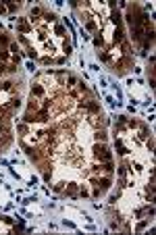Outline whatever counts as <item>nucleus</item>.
Here are the masks:
<instances>
[{"instance_id":"nucleus-1","label":"nucleus","mask_w":156,"mask_h":235,"mask_svg":"<svg viewBox=\"0 0 156 235\" xmlns=\"http://www.w3.org/2000/svg\"><path fill=\"white\" fill-rule=\"evenodd\" d=\"M92 152H94V158L100 160V162H106V160L112 158V154H110V150L106 148V144H104V142H96L94 148H92Z\"/></svg>"},{"instance_id":"nucleus-2","label":"nucleus","mask_w":156,"mask_h":235,"mask_svg":"<svg viewBox=\"0 0 156 235\" xmlns=\"http://www.w3.org/2000/svg\"><path fill=\"white\" fill-rule=\"evenodd\" d=\"M148 138H150V129L144 123H140L137 125V139H140V142H146Z\"/></svg>"},{"instance_id":"nucleus-3","label":"nucleus","mask_w":156,"mask_h":235,"mask_svg":"<svg viewBox=\"0 0 156 235\" xmlns=\"http://www.w3.org/2000/svg\"><path fill=\"white\" fill-rule=\"evenodd\" d=\"M31 96L34 98H46V90H44L42 83H34L31 85Z\"/></svg>"},{"instance_id":"nucleus-4","label":"nucleus","mask_w":156,"mask_h":235,"mask_svg":"<svg viewBox=\"0 0 156 235\" xmlns=\"http://www.w3.org/2000/svg\"><path fill=\"white\" fill-rule=\"evenodd\" d=\"M152 215H154V206H144L142 210H137L135 212L137 219H142V216H152Z\"/></svg>"},{"instance_id":"nucleus-5","label":"nucleus","mask_w":156,"mask_h":235,"mask_svg":"<svg viewBox=\"0 0 156 235\" xmlns=\"http://www.w3.org/2000/svg\"><path fill=\"white\" fill-rule=\"evenodd\" d=\"M7 46H11V38H8V34H0V50H4Z\"/></svg>"},{"instance_id":"nucleus-6","label":"nucleus","mask_w":156,"mask_h":235,"mask_svg":"<svg viewBox=\"0 0 156 235\" xmlns=\"http://www.w3.org/2000/svg\"><path fill=\"white\" fill-rule=\"evenodd\" d=\"M17 29H19V31H23V34H27V31H31V25L27 23V19H21L19 25H17Z\"/></svg>"},{"instance_id":"nucleus-7","label":"nucleus","mask_w":156,"mask_h":235,"mask_svg":"<svg viewBox=\"0 0 156 235\" xmlns=\"http://www.w3.org/2000/svg\"><path fill=\"white\" fill-rule=\"evenodd\" d=\"M94 138H96V142H106V131L104 129H96Z\"/></svg>"},{"instance_id":"nucleus-8","label":"nucleus","mask_w":156,"mask_h":235,"mask_svg":"<svg viewBox=\"0 0 156 235\" xmlns=\"http://www.w3.org/2000/svg\"><path fill=\"white\" fill-rule=\"evenodd\" d=\"M94 44L98 46V48H104V38L100 35V31H98V34L94 35Z\"/></svg>"},{"instance_id":"nucleus-9","label":"nucleus","mask_w":156,"mask_h":235,"mask_svg":"<svg viewBox=\"0 0 156 235\" xmlns=\"http://www.w3.org/2000/svg\"><path fill=\"white\" fill-rule=\"evenodd\" d=\"M85 29H89V31H96V29H98V23H96L94 19L85 21Z\"/></svg>"},{"instance_id":"nucleus-10","label":"nucleus","mask_w":156,"mask_h":235,"mask_svg":"<svg viewBox=\"0 0 156 235\" xmlns=\"http://www.w3.org/2000/svg\"><path fill=\"white\" fill-rule=\"evenodd\" d=\"M40 15H44V13H42V8H38V7L31 8V13H29V21H34L35 17H40Z\"/></svg>"},{"instance_id":"nucleus-11","label":"nucleus","mask_w":156,"mask_h":235,"mask_svg":"<svg viewBox=\"0 0 156 235\" xmlns=\"http://www.w3.org/2000/svg\"><path fill=\"white\" fill-rule=\"evenodd\" d=\"M42 17H44V21H46V23H54V21H56V15L54 13H44Z\"/></svg>"},{"instance_id":"nucleus-12","label":"nucleus","mask_w":156,"mask_h":235,"mask_svg":"<svg viewBox=\"0 0 156 235\" xmlns=\"http://www.w3.org/2000/svg\"><path fill=\"white\" fill-rule=\"evenodd\" d=\"M19 2H7V11H11V13H15V11H19Z\"/></svg>"},{"instance_id":"nucleus-13","label":"nucleus","mask_w":156,"mask_h":235,"mask_svg":"<svg viewBox=\"0 0 156 235\" xmlns=\"http://www.w3.org/2000/svg\"><path fill=\"white\" fill-rule=\"evenodd\" d=\"M75 189H77V183H67V196H75Z\"/></svg>"},{"instance_id":"nucleus-14","label":"nucleus","mask_w":156,"mask_h":235,"mask_svg":"<svg viewBox=\"0 0 156 235\" xmlns=\"http://www.w3.org/2000/svg\"><path fill=\"white\" fill-rule=\"evenodd\" d=\"M8 50H11V54H13V56H19V46H17L15 42H11V46H8Z\"/></svg>"},{"instance_id":"nucleus-15","label":"nucleus","mask_w":156,"mask_h":235,"mask_svg":"<svg viewBox=\"0 0 156 235\" xmlns=\"http://www.w3.org/2000/svg\"><path fill=\"white\" fill-rule=\"evenodd\" d=\"M62 52H65V56L71 54V44L69 42H62Z\"/></svg>"},{"instance_id":"nucleus-16","label":"nucleus","mask_w":156,"mask_h":235,"mask_svg":"<svg viewBox=\"0 0 156 235\" xmlns=\"http://www.w3.org/2000/svg\"><path fill=\"white\" fill-rule=\"evenodd\" d=\"M67 83L69 85H75V83H77V77L75 75H67Z\"/></svg>"},{"instance_id":"nucleus-17","label":"nucleus","mask_w":156,"mask_h":235,"mask_svg":"<svg viewBox=\"0 0 156 235\" xmlns=\"http://www.w3.org/2000/svg\"><path fill=\"white\" fill-rule=\"evenodd\" d=\"M56 34H58V35H62V34H65V27H61V25H56Z\"/></svg>"},{"instance_id":"nucleus-18","label":"nucleus","mask_w":156,"mask_h":235,"mask_svg":"<svg viewBox=\"0 0 156 235\" xmlns=\"http://www.w3.org/2000/svg\"><path fill=\"white\" fill-rule=\"evenodd\" d=\"M27 56H29V58H38V54H35V50H29V52H27Z\"/></svg>"},{"instance_id":"nucleus-19","label":"nucleus","mask_w":156,"mask_h":235,"mask_svg":"<svg viewBox=\"0 0 156 235\" xmlns=\"http://www.w3.org/2000/svg\"><path fill=\"white\" fill-rule=\"evenodd\" d=\"M81 196L85 198V196H89V192H88V187H81Z\"/></svg>"},{"instance_id":"nucleus-20","label":"nucleus","mask_w":156,"mask_h":235,"mask_svg":"<svg viewBox=\"0 0 156 235\" xmlns=\"http://www.w3.org/2000/svg\"><path fill=\"white\" fill-rule=\"evenodd\" d=\"M2 13H7V4H0V15Z\"/></svg>"},{"instance_id":"nucleus-21","label":"nucleus","mask_w":156,"mask_h":235,"mask_svg":"<svg viewBox=\"0 0 156 235\" xmlns=\"http://www.w3.org/2000/svg\"><path fill=\"white\" fill-rule=\"evenodd\" d=\"M0 152H2V146H0Z\"/></svg>"}]
</instances>
